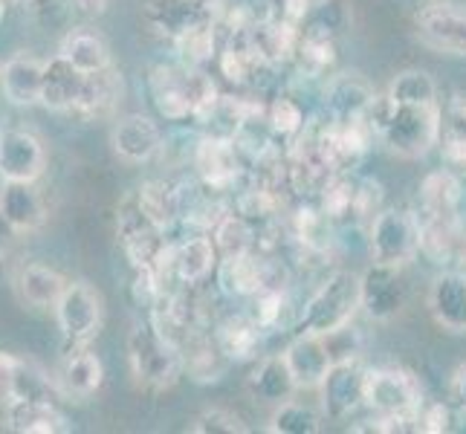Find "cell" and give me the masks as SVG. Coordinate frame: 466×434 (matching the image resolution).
Returning a JSON list of instances; mask_svg holds the SVG:
<instances>
[{
    "label": "cell",
    "instance_id": "56",
    "mask_svg": "<svg viewBox=\"0 0 466 434\" xmlns=\"http://www.w3.org/2000/svg\"><path fill=\"white\" fill-rule=\"evenodd\" d=\"M15 4H29V0H15Z\"/></svg>",
    "mask_w": 466,
    "mask_h": 434
},
{
    "label": "cell",
    "instance_id": "37",
    "mask_svg": "<svg viewBox=\"0 0 466 434\" xmlns=\"http://www.w3.org/2000/svg\"><path fill=\"white\" fill-rule=\"evenodd\" d=\"M218 41H220L218 21H200L195 26L183 29L171 44L183 64H188V67H203V64L218 58V53H220Z\"/></svg>",
    "mask_w": 466,
    "mask_h": 434
},
{
    "label": "cell",
    "instance_id": "36",
    "mask_svg": "<svg viewBox=\"0 0 466 434\" xmlns=\"http://www.w3.org/2000/svg\"><path fill=\"white\" fill-rule=\"evenodd\" d=\"M441 154L449 166H466V96L441 105Z\"/></svg>",
    "mask_w": 466,
    "mask_h": 434
},
{
    "label": "cell",
    "instance_id": "51",
    "mask_svg": "<svg viewBox=\"0 0 466 434\" xmlns=\"http://www.w3.org/2000/svg\"><path fill=\"white\" fill-rule=\"evenodd\" d=\"M452 399H455L458 409L466 411V365H461L452 377Z\"/></svg>",
    "mask_w": 466,
    "mask_h": 434
},
{
    "label": "cell",
    "instance_id": "4",
    "mask_svg": "<svg viewBox=\"0 0 466 434\" xmlns=\"http://www.w3.org/2000/svg\"><path fill=\"white\" fill-rule=\"evenodd\" d=\"M127 359L137 382L146 389H171L183 374V350L157 330L151 318H142L127 333Z\"/></svg>",
    "mask_w": 466,
    "mask_h": 434
},
{
    "label": "cell",
    "instance_id": "35",
    "mask_svg": "<svg viewBox=\"0 0 466 434\" xmlns=\"http://www.w3.org/2000/svg\"><path fill=\"white\" fill-rule=\"evenodd\" d=\"M137 197H139L142 212H146L154 227H159L163 232H168L174 223H180L183 206H180V188L177 186L166 180H148L137 188Z\"/></svg>",
    "mask_w": 466,
    "mask_h": 434
},
{
    "label": "cell",
    "instance_id": "39",
    "mask_svg": "<svg viewBox=\"0 0 466 434\" xmlns=\"http://www.w3.org/2000/svg\"><path fill=\"white\" fill-rule=\"evenodd\" d=\"M391 102L397 105H435L438 102V85L435 78L423 70H403L391 78L389 90Z\"/></svg>",
    "mask_w": 466,
    "mask_h": 434
},
{
    "label": "cell",
    "instance_id": "24",
    "mask_svg": "<svg viewBox=\"0 0 466 434\" xmlns=\"http://www.w3.org/2000/svg\"><path fill=\"white\" fill-rule=\"evenodd\" d=\"M218 67L223 76H227V82L240 85V87L252 85L255 76L261 70H269L264 58L258 56V50H255V44L249 41L247 26L227 32V38H223V46L218 53Z\"/></svg>",
    "mask_w": 466,
    "mask_h": 434
},
{
    "label": "cell",
    "instance_id": "46",
    "mask_svg": "<svg viewBox=\"0 0 466 434\" xmlns=\"http://www.w3.org/2000/svg\"><path fill=\"white\" fill-rule=\"evenodd\" d=\"M191 431H198V434H244L247 426L229 409H208L198 417Z\"/></svg>",
    "mask_w": 466,
    "mask_h": 434
},
{
    "label": "cell",
    "instance_id": "45",
    "mask_svg": "<svg viewBox=\"0 0 466 434\" xmlns=\"http://www.w3.org/2000/svg\"><path fill=\"white\" fill-rule=\"evenodd\" d=\"M313 0H261V18L276 21V24H290L301 26Z\"/></svg>",
    "mask_w": 466,
    "mask_h": 434
},
{
    "label": "cell",
    "instance_id": "52",
    "mask_svg": "<svg viewBox=\"0 0 466 434\" xmlns=\"http://www.w3.org/2000/svg\"><path fill=\"white\" fill-rule=\"evenodd\" d=\"M70 6L76 12L82 15H90V18H96V15H102L107 9V0H70Z\"/></svg>",
    "mask_w": 466,
    "mask_h": 434
},
{
    "label": "cell",
    "instance_id": "2",
    "mask_svg": "<svg viewBox=\"0 0 466 434\" xmlns=\"http://www.w3.org/2000/svg\"><path fill=\"white\" fill-rule=\"evenodd\" d=\"M148 90L157 114L168 122L195 119L198 125L208 116L220 102L218 85L203 67H188V64H157L148 76Z\"/></svg>",
    "mask_w": 466,
    "mask_h": 434
},
{
    "label": "cell",
    "instance_id": "6",
    "mask_svg": "<svg viewBox=\"0 0 466 434\" xmlns=\"http://www.w3.org/2000/svg\"><path fill=\"white\" fill-rule=\"evenodd\" d=\"M53 310L67 353L87 348V342L102 328V296L85 281H67Z\"/></svg>",
    "mask_w": 466,
    "mask_h": 434
},
{
    "label": "cell",
    "instance_id": "1",
    "mask_svg": "<svg viewBox=\"0 0 466 434\" xmlns=\"http://www.w3.org/2000/svg\"><path fill=\"white\" fill-rule=\"evenodd\" d=\"M365 119L374 136L397 156H426L441 139V102L435 105H397L389 93H377Z\"/></svg>",
    "mask_w": 466,
    "mask_h": 434
},
{
    "label": "cell",
    "instance_id": "49",
    "mask_svg": "<svg viewBox=\"0 0 466 434\" xmlns=\"http://www.w3.org/2000/svg\"><path fill=\"white\" fill-rule=\"evenodd\" d=\"M452 429V411L446 403H423L420 409V434H443Z\"/></svg>",
    "mask_w": 466,
    "mask_h": 434
},
{
    "label": "cell",
    "instance_id": "15",
    "mask_svg": "<svg viewBox=\"0 0 466 434\" xmlns=\"http://www.w3.org/2000/svg\"><path fill=\"white\" fill-rule=\"evenodd\" d=\"M110 145L125 163H148L154 154L163 151V131L151 116L131 114L116 119L114 131H110Z\"/></svg>",
    "mask_w": 466,
    "mask_h": 434
},
{
    "label": "cell",
    "instance_id": "8",
    "mask_svg": "<svg viewBox=\"0 0 466 434\" xmlns=\"http://www.w3.org/2000/svg\"><path fill=\"white\" fill-rule=\"evenodd\" d=\"M244 154L238 151L235 139H223L203 134L191 151V163L198 168L200 186L206 191H235L240 177H244Z\"/></svg>",
    "mask_w": 466,
    "mask_h": 434
},
{
    "label": "cell",
    "instance_id": "25",
    "mask_svg": "<svg viewBox=\"0 0 466 434\" xmlns=\"http://www.w3.org/2000/svg\"><path fill=\"white\" fill-rule=\"evenodd\" d=\"M461 200H463V186L458 180L455 171L438 168L426 174V180L420 183L417 191V217H458L461 212Z\"/></svg>",
    "mask_w": 466,
    "mask_h": 434
},
{
    "label": "cell",
    "instance_id": "18",
    "mask_svg": "<svg viewBox=\"0 0 466 434\" xmlns=\"http://www.w3.org/2000/svg\"><path fill=\"white\" fill-rule=\"evenodd\" d=\"M218 261L220 252L212 235L191 232L174 244V281L183 287H198L212 276V269H218Z\"/></svg>",
    "mask_w": 466,
    "mask_h": 434
},
{
    "label": "cell",
    "instance_id": "23",
    "mask_svg": "<svg viewBox=\"0 0 466 434\" xmlns=\"http://www.w3.org/2000/svg\"><path fill=\"white\" fill-rule=\"evenodd\" d=\"M290 64L301 78H330L336 67V38L313 24H301Z\"/></svg>",
    "mask_w": 466,
    "mask_h": 434
},
{
    "label": "cell",
    "instance_id": "12",
    "mask_svg": "<svg viewBox=\"0 0 466 434\" xmlns=\"http://www.w3.org/2000/svg\"><path fill=\"white\" fill-rule=\"evenodd\" d=\"M46 168L44 142L24 127L0 131V180L35 183Z\"/></svg>",
    "mask_w": 466,
    "mask_h": 434
},
{
    "label": "cell",
    "instance_id": "43",
    "mask_svg": "<svg viewBox=\"0 0 466 434\" xmlns=\"http://www.w3.org/2000/svg\"><path fill=\"white\" fill-rule=\"evenodd\" d=\"M304 24H313L319 29H325L333 38L345 35L353 24L350 0H313V6L308 12V18H304Z\"/></svg>",
    "mask_w": 466,
    "mask_h": 434
},
{
    "label": "cell",
    "instance_id": "17",
    "mask_svg": "<svg viewBox=\"0 0 466 434\" xmlns=\"http://www.w3.org/2000/svg\"><path fill=\"white\" fill-rule=\"evenodd\" d=\"M284 357L296 377L299 391L319 389L321 379H325L333 368V357H330L325 336H293V342L287 345Z\"/></svg>",
    "mask_w": 466,
    "mask_h": 434
},
{
    "label": "cell",
    "instance_id": "54",
    "mask_svg": "<svg viewBox=\"0 0 466 434\" xmlns=\"http://www.w3.org/2000/svg\"><path fill=\"white\" fill-rule=\"evenodd\" d=\"M4 18H6V0H0V24H4Z\"/></svg>",
    "mask_w": 466,
    "mask_h": 434
},
{
    "label": "cell",
    "instance_id": "44",
    "mask_svg": "<svg viewBox=\"0 0 466 434\" xmlns=\"http://www.w3.org/2000/svg\"><path fill=\"white\" fill-rule=\"evenodd\" d=\"M287 308V293L281 284H267L264 289L252 296V318L264 328V333H272L279 328V321Z\"/></svg>",
    "mask_w": 466,
    "mask_h": 434
},
{
    "label": "cell",
    "instance_id": "16",
    "mask_svg": "<svg viewBox=\"0 0 466 434\" xmlns=\"http://www.w3.org/2000/svg\"><path fill=\"white\" fill-rule=\"evenodd\" d=\"M142 15L168 41H174L183 29L200 21H215L212 0H146Z\"/></svg>",
    "mask_w": 466,
    "mask_h": 434
},
{
    "label": "cell",
    "instance_id": "5",
    "mask_svg": "<svg viewBox=\"0 0 466 434\" xmlns=\"http://www.w3.org/2000/svg\"><path fill=\"white\" fill-rule=\"evenodd\" d=\"M368 252L374 264L406 267L420 255V220L409 208H382L368 223Z\"/></svg>",
    "mask_w": 466,
    "mask_h": 434
},
{
    "label": "cell",
    "instance_id": "34",
    "mask_svg": "<svg viewBox=\"0 0 466 434\" xmlns=\"http://www.w3.org/2000/svg\"><path fill=\"white\" fill-rule=\"evenodd\" d=\"M15 287H18V296L21 301H26L29 308H38V310H46V308H56L64 287L67 281L61 278V272H56L53 267H44V264H26L18 278H15Z\"/></svg>",
    "mask_w": 466,
    "mask_h": 434
},
{
    "label": "cell",
    "instance_id": "11",
    "mask_svg": "<svg viewBox=\"0 0 466 434\" xmlns=\"http://www.w3.org/2000/svg\"><path fill=\"white\" fill-rule=\"evenodd\" d=\"M409 301V284L403 276V267L374 264L362 272V310L377 318L389 321L403 313Z\"/></svg>",
    "mask_w": 466,
    "mask_h": 434
},
{
    "label": "cell",
    "instance_id": "53",
    "mask_svg": "<svg viewBox=\"0 0 466 434\" xmlns=\"http://www.w3.org/2000/svg\"><path fill=\"white\" fill-rule=\"evenodd\" d=\"M452 264H461L466 269V227H463V223H461V235H458V247H455Z\"/></svg>",
    "mask_w": 466,
    "mask_h": 434
},
{
    "label": "cell",
    "instance_id": "30",
    "mask_svg": "<svg viewBox=\"0 0 466 434\" xmlns=\"http://www.w3.org/2000/svg\"><path fill=\"white\" fill-rule=\"evenodd\" d=\"M249 41L255 44V50L264 58L267 67H281V64H290L296 44H299V26L290 24H276L267 18H252L247 26Z\"/></svg>",
    "mask_w": 466,
    "mask_h": 434
},
{
    "label": "cell",
    "instance_id": "27",
    "mask_svg": "<svg viewBox=\"0 0 466 434\" xmlns=\"http://www.w3.org/2000/svg\"><path fill=\"white\" fill-rule=\"evenodd\" d=\"M212 336H215L218 348L227 353L229 362H249V359H258L267 333L258 321L247 313V316L220 318L212 330Z\"/></svg>",
    "mask_w": 466,
    "mask_h": 434
},
{
    "label": "cell",
    "instance_id": "47",
    "mask_svg": "<svg viewBox=\"0 0 466 434\" xmlns=\"http://www.w3.org/2000/svg\"><path fill=\"white\" fill-rule=\"evenodd\" d=\"M382 186L377 180H357V197H353V220L371 223L382 212Z\"/></svg>",
    "mask_w": 466,
    "mask_h": 434
},
{
    "label": "cell",
    "instance_id": "19",
    "mask_svg": "<svg viewBox=\"0 0 466 434\" xmlns=\"http://www.w3.org/2000/svg\"><path fill=\"white\" fill-rule=\"evenodd\" d=\"M44 67H46V61L29 56V53L12 56L4 67H0V90H4L6 102L18 105V107L41 105Z\"/></svg>",
    "mask_w": 466,
    "mask_h": 434
},
{
    "label": "cell",
    "instance_id": "28",
    "mask_svg": "<svg viewBox=\"0 0 466 434\" xmlns=\"http://www.w3.org/2000/svg\"><path fill=\"white\" fill-rule=\"evenodd\" d=\"M247 389L255 399H261V403L279 406V403H287V399H293L299 385L284 353H272V357H264L255 365V371L247 379Z\"/></svg>",
    "mask_w": 466,
    "mask_h": 434
},
{
    "label": "cell",
    "instance_id": "14",
    "mask_svg": "<svg viewBox=\"0 0 466 434\" xmlns=\"http://www.w3.org/2000/svg\"><path fill=\"white\" fill-rule=\"evenodd\" d=\"M325 114L336 122H350L368 114V107L377 99L374 85L362 73H336L325 78Z\"/></svg>",
    "mask_w": 466,
    "mask_h": 434
},
{
    "label": "cell",
    "instance_id": "26",
    "mask_svg": "<svg viewBox=\"0 0 466 434\" xmlns=\"http://www.w3.org/2000/svg\"><path fill=\"white\" fill-rule=\"evenodd\" d=\"M85 90V73L76 70L67 58H50L44 67V85H41V105L58 110V114H73Z\"/></svg>",
    "mask_w": 466,
    "mask_h": 434
},
{
    "label": "cell",
    "instance_id": "22",
    "mask_svg": "<svg viewBox=\"0 0 466 434\" xmlns=\"http://www.w3.org/2000/svg\"><path fill=\"white\" fill-rule=\"evenodd\" d=\"M122 96H125V82H122V73L114 70V64L99 73H90L85 76V90H82V99H78L76 116H82L87 122L93 119H107L116 114V107L122 105Z\"/></svg>",
    "mask_w": 466,
    "mask_h": 434
},
{
    "label": "cell",
    "instance_id": "10",
    "mask_svg": "<svg viewBox=\"0 0 466 434\" xmlns=\"http://www.w3.org/2000/svg\"><path fill=\"white\" fill-rule=\"evenodd\" d=\"M365 371L360 359L333 362L328 377L321 379V411L328 420H348V417L365 406Z\"/></svg>",
    "mask_w": 466,
    "mask_h": 434
},
{
    "label": "cell",
    "instance_id": "50",
    "mask_svg": "<svg viewBox=\"0 0 466 434\" xmlns=\"http://www.w3.org/2000/svg\"><path fill=\"white\" fill-rule=\"evenodd\" d=\"M18 229H15V223L0 212V258H6V255L15 249V244H18Z\"/></svg>",
    "mask_w": 466,
    "mask_h": 434
},
{
    "label": "cell",
    "instance_id": "13",
    "mask_svg": "<svg viewBox=\"0 0 466 434\" xmlns=\"http://www.w3.org/2000/svg\"><path fill=\"white\" fill-rule=\"evenodd\" d=\"M417 38L429 50L446 56H466V9L449 4H429L414 18Z\"/></svg>",
    "mask_w": 466,
    "mask_h": 434
},
{
    "label": "cell",
    "instance_id": "21",
    "mask_svg": "<svg viewBox=\"0 0 466 434\" xmlns=\"http://www.w3.org/2000/svg\"><path fill=\"white\" fill-rule=\"evenodd\" d=\"M102 382H105V365L96 353H90L87 348L64 353V362L56 374V389L64 397L87 399L102 389Z\"/></svg>",
    "mask_w": 466,
    "mask_h": 434
},
{
    "label": "cell",
    "instance_id": "20",
    "mask_svg": "<svg viewBox=\"0 0 466 434\" xmlns=\"http://www.w3.org/2000/svg\"><path fill=\"white\" fill-rule=\"evenodd\" d=\"M429 310L441 328L466 333V272H443L429 287Z\"/></svg>",
    "mask_w": 466,
    "mask_h": 434
},
{
    "label": "cell",
    "instance_id": "33",
    "mask_svg": "<svg viewBox=\"0 0 466 434\" xmlns=\"http://www.w3.org/2000/svg\"><path fill=\"white\" fill-rule=\"evenodd\" d=\"M58 56L67 58L76 70H82L85 76L90 73H99L105 67H110V50H107V41L93 29H73L64 35L61 46H58Z\"/></svg>",
    "mask_w": 466,
    "mask_h": 434
},
{
    "label": "cell",
    "instance_id": "40",
    "mask_svg": "<svg viewBox=\"0 0 466 434\" xmlns=\"http://www.w3.org/2000/svg\"><path fill=\"white\" fill-rule=\"evenodd\" d=\"M353 197H357V180H350L348 174H336L319 191V208L330 223H348L353 220Z\"/></svg>",
    "mask_w": 466,
    "mask_h": 434
},
{
    "label": "cell",
    "instance_id": "29",
    "mask_svg": "<svg viewBox=\"0 0 466 434\" xmlns=\"http://www.w3.org/2000/svg\"><path fill=\"white\" fill-rule=\"evenodd\" d=\"M0 212L15 223L18 232H35L46 220V208L35 191V183L4 180V186H0Z\"/></svg>",
    "mask_w": 466,
    "mask_h": 434
},
{
    "label": "cell",
    "instance_id": "31",
    "mask_svg": "<svg viewBox=\"0 0 466 434\" xmlns=\"http://www.w3.org/2000/svg\"><path fill=\"white\" fill-rule=\"evenodd\" d=\"M229 365L232 362L227 359V353L218 348L215 336H206V330L191 336V339L183 345V374H188L200 385L218 382L223 374H227Z\"/></svg>",
    "mask_w": 466,
    "mask_h": 434
},
{
    "label": "cell",
    "instance_id": "55",
    "mask_svg": "<svg viewBox=\"0 0 466 434\" xmlns=\"http://www.w3.org/2000/svg\"><path fill=\"white\" fill-rule=\"evenodd\" d=\"M431 4H449V0H431Z\"/></svg>",
    "mask_w": 466,
    "mask_h": 434
},
{
    "label": "cell",
    "instance_id": "41",
    "mask_svg": "<svg viewBox=\"0 0 466 434\" xmlns=\"http://www.w3.org/2000/svg\"><path fill=\"white\" fill-rule=\"evenodd\" d=\"M269 431H276V434H319L321 417L310 406L296 403V399H287V403H279L276 411H272Z\"/></svg>",
    "mask_w": 466,
    "mask_h": 434
},
{
    "label": "cell",
    "instance_id": "42",
    "mask_svg": "<svg viewBox=\"0 0 466 434\" xmlns=\"http://www.w3.org/2000/svg\"><path fill=\"white\" fill-rule=\"evenodd\" d=\"M267 122H269L272 136L284 139V142H293L304 131L308 116H304V110L296 99H290V96H279L276 102L267 105Z\"/></svg>",
    "mask_w": 466,
    "mask_h": 434
},
{
    "label": "cell",
    "instance_id": "48",
    "mask_svg": "<svg viewBox=\"0 0 466 434\" xmlns=\"http://www.w3.org/2000/svg\"><path fill=\"white\" fill-rule=\"evenodd\" d=\"M18 371H21V357L0 350V406L15 403V385H18Z\"/></svg>",
    "mask_w": 466,
    "mask_h": 434
},
{
    "label": "cell",
    "instance_id": "3",
    "mask_svg": "<svg viewBox=\"0 0 466 434\" xmlns=\"http://www.w3.org/2000/svg\"><path fill=\"white\" fill-rule=\"evenodd\" d=\"M362 310V276L350 269H336L319 284L316 293L304 301L293 321L296 336H328L350 325Z\"/></svg>",
    "mask_w": 466,
    "mask_h": 434
},
{
    "label": "cell",
    "instance_id": "32",
    "mask_svg": "<svg viewBox=\"0 0 466 434\" xmlns=\"http://www.w3.org/2000/svg\"><path fill=\"white\" fill-rule=\"evenodd\" d=\"M9 429L18 434H61L70 431L67 417L58 411L53 399H21L9 406Z\"/></svg>",
    "mask_w": 466,
    "mask_h": 434
},
{
    "label": "cell",
    "instance_id": "7",
    "mask_svg": "<svg viewBox=\"0 0 466 434\" xmlns=\"http://www.w3.org/2000/svg\"><path fill=\"white\" fill-rule=\"evenodd\" d=\"M365 409L374 414H417L423 409V389L403 368H368Z\"/></svg>",
    "mask_w": 466,
    "mask_h": 434
},
{
    "label": "cell",
    "instance_id": "38",
    "mask_svg": "<svg viewBox=\"0 0 466 434\" xmlns=\"http://www.w3.org/2000/svg\"><path fill=\"white\" fill-rule=\"evenodd\" d=\"M212 240L220 252V258L240 255V252H258V235L252 229V220L238 215L235 208L212 229Z\"/></svg>",
    "mask_w": 466,
    "mask_h": 434
},
{
    "label": "cell",
    "instance_id": "9",
    "mask_svg": "<svg viewBox=\"0 0 466 434\" xmlns=\"http://www.w3.org/2000/svg\"><path fill=\"white\" fill-rule=\"evenodd\" d=\"M279 272L284 269L276 261L264 258L261 252L227 255L218 261V289L229 298H252L267 284H281Z\"/></svg>",
    "mask_w": 466,
    "mask_h": 434
}]
</instances>
